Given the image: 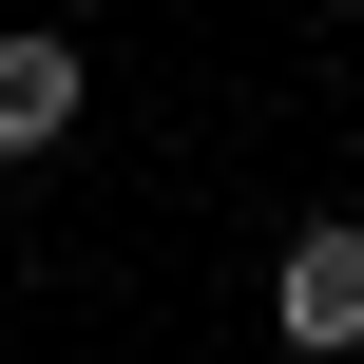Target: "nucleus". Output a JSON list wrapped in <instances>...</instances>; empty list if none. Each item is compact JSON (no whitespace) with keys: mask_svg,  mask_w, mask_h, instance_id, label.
Here are the masks:
<instances>
[{"mask_svg":"<svg viewBox=\"0 0 364 364\" xmlns=\"http://www.w3.org/2000/svg\"><path fill=\"white\" fill-rule=\"evenodd\" d=\"M269 346L288 364H364V211H307L269 250Z\"/></svg>","mask_w":364,"mask_h":364,"instance_id":"f257e3e1","label":"nucleus"},{"mask_svg":"<svg viewBox=\"0 0 364 364\" xmlns=\"http://www.w3.org/2000/svg\"><path fill=\"white\" fill-rule=\"evenodd\" d=\"M346 19H364V0H346Z\"/></svg>","mask_w":364,"mask_h":364,"instance_id":"7ed1b4c3","label":"nucleus"},{"mask_svg":"<svg viewBox=\"0 0 364 364\" xmlns=\"http://www.w3.org/2000/svg\"><path fill=\"white\" fill-rule=\"evenodd\" d=\"M77 115H96V58H77L58 19H0V173H38Z\"/></svg>","mask_w":364,"mask_h":364,"instance_id":"f03ea898","label":"nucleus"}]
</instances>
